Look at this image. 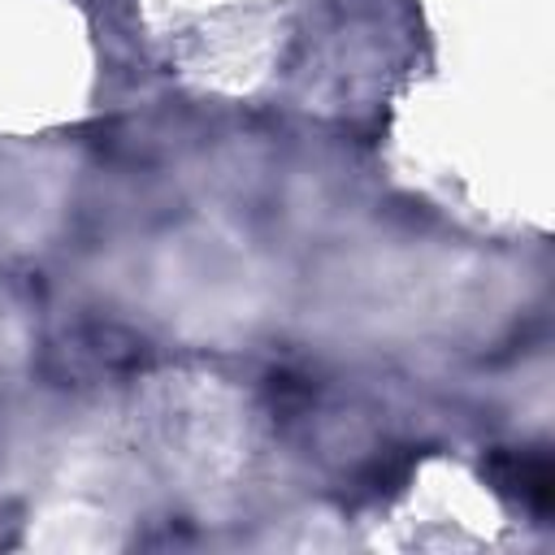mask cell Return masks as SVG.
<instances>
[{
    "instance_id": "cell-1",
    "label": "cell",
    "mask_w": 555,
    "mask_h": 555,
    "mask_svg": "<svg viewBox=\"0 0 555 555\" xmlns=\"http://www.w3.org/2000/svg\"><path fill=\"white\" fill-rule=\"evenodd\" d=\"M490 473L499 477V486L516 490L520 499H529L538 512H546L551 503V473L542 460H525V455H494L490 460Z\"/></svg>"
}]
</instances>
